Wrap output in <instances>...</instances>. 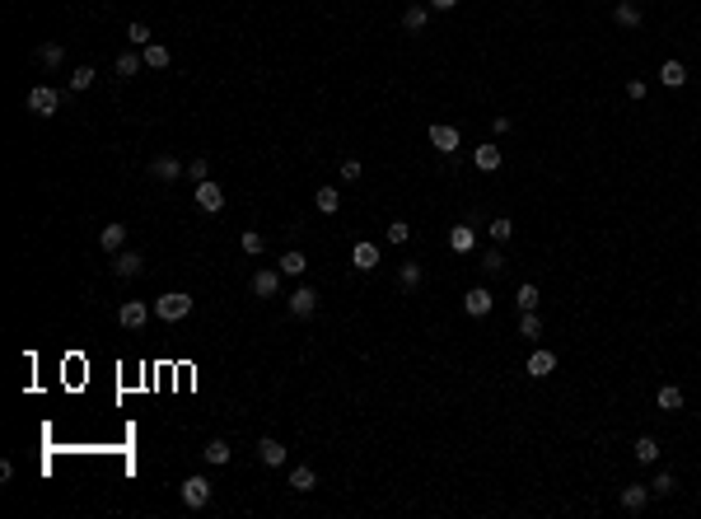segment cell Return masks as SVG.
Here are the masks:
<instances>
[{"mask_svg":"<svg viewBox=\"0 0 701 519\" xmlns=\"http://www.w3.org/2000/svg\"><path fill=\"white\" fill-rule=\"evenodd\" d=\"M313 206L323 215H337L342 211V192H337V187H318V192H313Z\"/></svg>","mask_w":701,"mask_h":519,"instance_id":"cell-21","label":"cell"},{"mask_svg":"<svg viewBox=\"0 0 701 519\" xmlns=\"http://www.w3.org/2000/svg\"><path fill=\"white\" fill-rule=\"evenodd\" d=\"M201 454H206V463H215V468H220V463H229V444H224V440H211Z\"/></svg>","mask_w":701,"mask_h":519,"instance_id":"cell-34","label":"cell"},{"mask_svg":"<svg viewBox=\"0 0 701 519\" xmlns=\"http://www.w3.org/2000/svg\"><path fill=\"white\" fill-rule=\"evenodd\" d=\"M253 295H257V300H276V295H281V267L276 271H271V267L253 271Z\"/></svg>","mask_w":701,"mask_h":519,"instance_id":"cell-9","label":"cell"},{"mask_svg":"<svg viewBox=\"0 0 701 519\" xmlns=\"http://www.w3.org/2000/svg\"><path fill=\"white\" fill-rule=\"evenodd\" d=\"M472 244H477L472 225H454V229H449V248H454V253H472Z\"/></svg>","mask_w":701,"mask_h":519,"instance_id":"cell-20","label":"cell"},{"mask_svg":"<svg viewBox=\"0 0 701 519\" xmlns=\"http://www.w3.org/2000/svg\"><path fill=\"white\" fill-rule=\"evenodd\" d=\"M257 459L267 463V468H281V463H286L290 454H286V444H281L276 435H262V440H257Z\"/></svg>","mask_w":701,"mask_h":519,"instance_id":"cell-12","label":"cell"},{"mask_svg":"<svg viewBox=\"0 0 701 519\" xmlns=\"http://www.w3.org/2000/svg\"><path fill=\"white\" fill-rule=\"evenodd\" d=\"M150 314H155L150 305H141V300H126V305L117 309V323H122L126 332H141V327L150 323Z\"/></svg>","mask_w":701,"mask_h":519,"instance_id":"cell-3","label":"cell"},{"mask_svg":"<svg viewBox=\"0 0 701 519\" xmlns=\"http://www.w3.org/2000/svg\"><path fill=\"white\" fill-rule=\"evenodd\" d=\"M491 239H496V244H510L514 239V220L510 215H496V220H491Z\"/></svg>","mask_w":701,"mask_h":519,"instance_id":"cell-31","label":"cell"},{"mask_svg":"<svg viewBox=\"0 0 701 519\" xmlns=\"http://www.w3.org/2000/svg\"><path fill=\"white\" fill-rule=\"evenodd\" d=\"M313 486H318V473H313L309 463H300V468L290 473V491H300V496H309Z\"/></svg>","mask_w":701,"mask_h":519,"instance_id":"cell-16","label":"cell"},{"mask_svg":"<svg viewBox=\"0 0 701 519\" xmlns=\"http://www.w3.org/2000/svg\"><path fill=\"white\" fill-rule=\"evenodd\" d=\"M239 248H244L248 258H257V253H262V234H257V229H248V234L239 239Z\"/></svg>","mask_w":701,"mask_h":519,"instance_id":"cell-37","label":"cell"},{"mask_svg":"<svg viewBox=\"0 0 701 519\" xmlns=\"http://www.w3.org/2000/svg\"><path fill=\"white\" fill-rule=\"evenodd\" d=\"M514 305H519L523 314H528V309H538V305H543V295H538V285H519V295H514Z\"/></svg>","mask_w":701,"mask_h":519,"instance_id":"cell-33","label":"cell"},{"mask_svg":"<svg viewBox=\"0 0 701 519\" xmlns=\"http://www.w3.org/2000/svg\"><path fill=\"white\" fill-rule=\"evenodd\" d=\"M407 239H412V225L393 220V225H388V244H407Z\"/></svg>","mask_w":701,"mask_h":519,"instance_id":"cell-40","label":"cell"},{"mask_svg":"<svg viewBox=\"0 0 701 519\" xmlns=\"http://www.w3.org/2000/svg\"><path fill=\"white\" fill-rule=\"evenodd\" d=\"M141 57H145V66H150V70H164L168 61H173V57H168V47H164V43H150V47H141Z\"/></svg>","mask_w":701,"mask_h":519,"instance_id":"cell-23","label":"cell"},{"mask_svg":"<svg viewBox=\"0 0 701 519\" xmlns=\"http://www.w3.org/2000/svg\"><path fill=\"white\" fill-rule=\"evenodd\" d=\"M155 314L164 318V323H178V318H188V314H192V295H183V290L159 295V300H155Z\"/></svg>","mask_w":701,"mask_h":519,"instance_id":"cell-1","label":"cell"},{"mask_svg":"<svg viewBox=\"0 0 701 519\" xmlns=\"http://www.w3.org/2000/svg\"><path fill=\"white\" fill-rule=\"evenodd\" d=\"M402 28H407V33H421L425 28V5H407V10H402Z\"/></svg>","mask_w":701,"mask_h":519,"instance_id":"cell-28","label":"cell"},{"mask_svg":"<svg viewBox=\"0 0 701 519\" xmlns=\"http://www.w3.org/2000/svg\"><path fill=\"white\" fill-rule=\"evenodd\" d=\"M505 267V253L501 248H491V253H482V271H491V276H496V271Z\"/></svg>","mask_w":701,"mask_h":519,"instance_id":"cell-38","label":"cell"},{"mask_svg":"<svg viewBox=\"0 0 701 519\" xmlns=\"http://www.w3.org/2000/svg\"><path fill=\"white\" fill-rule=\"evenodd\" d=\"M197 206H201V211H211V215H220V211H224V187H220L215 178L197 182Z\"/></svg>","mask_w":701,"mask_h":519,"instance_id":"cell-5","label":"cell"},{"mask_svg":"<svg viewBox=\"0 0 701 519\" xmlns=\"http://www.w3.org/2000/svg\"><path fill=\"white\" fill-rule=\"evenodd\" d=\"M491 309H496V300H491V290H482V285H472V290L463 295V314L467 318H487Z\"/></svg>","mask_w":701,"mask_h":519,"instance_id":"cell-8","label":"cell"},{"mask_svg":"<svg viewBox=\"0 0 701 519\" xmlns=\"http://www.w3.org/2000/svg\"><path fill=\"white\" fill-rule=\"evenodd\" d=\"M351 267H356V271H374V267H379V244L360 239L356 248H351Z\"/></svg>","mask_w":701,"mask_h":519,"instance_id":"cell-13","label":"cell"},{"mask_svg":"<svg viewBox=\"0 0 701 519\" xmlns=\"http://www.w3.org/2000/svg\"><path fill=\"white\" fill-rule=\"evenodd\" d=\"M528 379H547V374H557V351H547V346H538L533 356H528Z\"/></svg>","mask_w":701,"mask_h":519,"instance_id":"cell-10","label":"cell"},{"mask_svg":"<svg viewBox=\"0 0 701 519\" xmlns=\"http://www.w3.org/2000/svg\"><path fill=\"white\" fill-rule=\"evenodd\" d=\"M519 337H543V318H538V309H528V314H523Z\"/></svg>","mask_w":701,"mask_h":519,"instance_id":"cell-35","label":"cell"},{"mask_svg":"<svg viewBox=\"0 0 701 519\" xmlns=\"http://www.w3.org/2000/svg\"><path fill=\"white\" fill-rule=\"evenodd\" d=\"M141 66H145V57H141V52H122V57H117V75H122V80L141 75Z\"/></svg>","mask_w":701,"mask_h":519,"instance_id":"cell-26","label":"cell"},{"mask_svg":"<svg viewBox=\"0 0 701 519\" xmlns=\"http://www.w3.org/2000/svg\"><path fill=\"white\" fill-rule=\"evenodd\" d=\"M206 501H211V482H206L201 473L188 477V482H183V506H188V510H201Z\"/></svg>","mask_w":701,"mask_h":519,"instance_id":"cell-7","label":"cell"},{"mask_svg":"<svg viewBox=\"0 0 701 519\" xmlns=\"http://www.w3.org/2000/svg\"><path fill=\"white\" fill-rule=\"evenodd\" d=\"M472 159H477L482 173H496V169H501V150H496V146H477V150H472Z\"/></svg>","mask_w":701,"mask_h":519,"instance_id":"cell-22","label":"cell"},{"mask_svg":"<svg viewBox=\"0 0 701 519\" xmlns=\"http://www.w3.org/2000/svg\"><path fill=\"white\" fill-rule=\"evenodd\" d=\"M360 173H365V164H360V159H346V164H342V178H346V182H356Z\"/></svg>","mask_w":701,"mask_h":519,"instance_id":"cell-41","label":"cell"},{"mask_svg":"<svg viewBox=\"0 0 701 519\" xmlns=\"http://www.w3.org/2000/svg\"><path fill=\"white\" fill-rule=\"evenodd\" d=\"M612 19L622 23V28H641V10H636L631 0H622V5H617V10H612Z\"/></svg>","mask_w":701,"mask_h":519,"instance_id":"cell-29","label":"cell"},{"mask_svg":"<svg viewBox=\"0 0 701 519\" xmlns=\"http://www.w3.org/2000/svg\"><path fill=\"white\" fill-rule=\"evenodd\" d=\"M188 178L192 182H206V178H211V173H206V159H192V164H188Z\"/></svg>","mask_w":701,"mask_h":519,"instance_id":"cell-42","label":"cell"},{"mask_svg":"<svg viewBox=\"0 0 701 519\" xmlns=\"http://www.w3.org/2000/svg\"><path fill=\"white\" fill-rule=\"evenodd\" d=\"M626 99H646V80H631V84H626Z\"/></svg>","mask_w":701,"mask_h":519,"instance_id":"cell-43","label":"cell"},{"mask_svg":"<svg viewBox=\"0 0 701 519\" xmlns=\"http://www.w3.org/2000/svg\"><path fill=\"white\" fill-rule=\"evenodd\" d=\"M56 108H61V94L52 84H33L28 89V113L33 117H56Z\"/></svg>","mask_w":701,"mask_h":519,"instance_id":"cell-2","label":"cell"},{"mask_svg":"<svg viewBox=\"0 0 701 519\" xmlns=\"http://www.w3.org/2000/svg\"><path fill=\"white\" fill-rule=\"evenodd\" d=\"M313 309H318V290L313 285H295L290 290V318H313Z\"/></svg>","mask_w":701,"mask_h":519,"instance_id":"cell-4","label":"cell"},{"mask_svg":"<svg viewBox=\"0 0 701 519\" xmlns=\"http://www.w3.org/2000/svg\"><path fill=\"white\" fill-rule=\"evenodd\" d=\"M673 473H655V482H650V491H655V496H668V491H673Z\"/></svg>","mask_w":701,"mask_h":519,"instance_id":"cell-39","label":"cell"},{"mask_svg":"<svg viewBox=\"0 0 701 519\" xmlns=\"http://www.w3.org/2000/svg\"><path fill=\"white\" fill-rule=\"evenodd\" d=\"M430 5H435V10H454L458 0H430Z\"/></svg>","mask_w":701,"mask_h":519,"instance_id":"cell-44","label":"cell"},{"mask_svg":"<svg viewBox=\"0 0 701 519\" xmlns=\"http://www.w3.org/2000/svg\"><path fill=\"white\" fill-rule=\"evenodd\" d=\"M112 271L131 281V276H141V271H145V258L136 248H122V253H112Z\"/></svg>","mask_w":701,"mask_h":519,"instance_id":"cell-11","label":"cell"},{"mask_svg":"<svg viewBox=\"0 0 701 519\" xmlns=\"http://www.w3.org/2000/svg\"><path fill=\"white\" fill-rule=\"evenodd\" d=\"M126 38H131V47H136V52H141V47H150V28H145L141 19H136V23H126Z\"/></svg>","mask_w":701,"mask_h":519,"instance_id":"cell-36","label":"cell"},{"mask_svg":"<svg viewBox=\"0 0 701 519\" xmlns=\"http://www.w3.org/2000/svg\"><path fill=\"white\" fill-rule=\"evenodd\" d=\"M631 454H636L641 463H655V459H659V440H655V435H641V440L631 444Z\"/></svg>","mask_w":701,"mask_h":519,"instance_id":"cell-27","label":"cell"},{"mask_svg":"<svg viewBox=\"0 0 701 519\" xmlns=\"http://www.w3.org/2000/svg\"><path fill=\"white\" fill-rule=\"evenodd\" d=\"M659 80H664L668 89H683V84H688V66H683V61H664V66H659Z\"/></svg>","mask_w":701,"mask_h":519,"instance_id":"cell-18","label":"cell"},{"mask_svg":"<svg viewBox=\"0 0 701 519\" xmlns=\"http://www.w3.org/2000/svg\"><path fill=\"white\" fill-rule=\"evenodd\" d=\"M430 146L440 150V155H454V150L463 146V136H458V126H449V122H435V126H430Z\"/></svg>","mask_w":701,"mask_h":519,"instance_id":"cell-6","label":"cell"},{"mask_svg":"<svg viewBox=\"0 0 701 519\" xmlns=\"http://www.w3.org/2000/svg\"><path fill=\"white\" fill-rule=\"evenodd\" d=\"M304 267H309V258H304L300 248H286V253H281V276H304Z\"/></svg>","mask_w":701,"mask_h":519,"instance_id":"cell-19","label":"cell"},{"mask_svg":"<svg viewBox=\"0 0 701 519\" xmlns=\"http://www.w3.org/2000/svg\"><path fill=\"white\" fill-rule=\"evenodd\" d=\"M38 61H43L47 70H56L61 61H66V52H61V43H43V47H38Z\"/></svg>","mask_w":701,"mask_h":519,"instance_id":"cell-30","label":"cell"},{"mask_svg":"<svg viewBox=\"0 0 701 519\" xmlns=\"http://www.w3.org/2000/svg\"><path fill=\"white\" fill-rule=\"evenodd\" d=\"M655 403H659V412H678V407H683V388L664 384V388L655 393Z\"/></svg>","mask_w":701,"mask_h":519,"instance_id":"cell-25","label":"cell"},{"mask_svg":"<svg viewBox=\"0 0 701 519\" xmlns=\"http://www.w3.org/2000/svg\"><path fill=\"white\" fill-rule=\"evenodd\" d=\"M150 173H155L159 182H178V173H188V164H178L173 155H159L155 164H150Z\"/></svg>","mask_w":701,"mask_h":519,"instance_id":"cell-14","label":"cell"},{"mask_svg":"<svg viewBox=\"0 0 701 519\" xmlns=\"http://www.w3.org/2000/svg\"><path fill=\"white\" fill-rule=\"evenodd\" d=\"M94 75H99L94 66H75V70H70V89H75V94H85V89L94 84Z\"/></svg>","mask_w":701,"mask_h":519,"instance_id":"cell-32","label":"cell"},{"mask_svg":"<svg viewBox=\"0 0 701 519\" xmlns=\"http://www.w3.org/2000/svg\"><path fill=\"white\" fill-rule=\"evenodd\" d=\"M416 285H421V267H416V262H402V271H398V290H402V295H412Z\"/></svg>","mask_w":701,"mask_h":519,"instance_id":"cell-24","label":"cell"},{"mask_svg":"<svg viewBox=\"0 0 701 519\" xmlns=\"http://www.w3.org/2000/svg\"><path fill=\"white\" fill-rule=\"evenodd\" d=\"M650 506V486H622V510L626 515H641Z\"/></svg>","mask_w":701,"mask_h":519,"instance_id":"cell-15","label":"cell"},{"mask_svg":"<svg viewBox=\"0 0 701 519\" xmlns=\"http://www.w3.org/2000/svg\"><path fill=\"white\" fill-rule=\"evenodd\" d=\"M99 244H103V253H122L126 248V225H103Z\"/></svg>","mask_w":701,"mask_h":519,"instance_id":"cell-17","label":"cell"}]
</instances>
